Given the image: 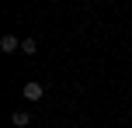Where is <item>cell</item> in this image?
I'll list each match as a JSON object with an SVG mask.
<instances>
[{
    "instance_id": "cell-1",
    "label": "cell",
    "mask_w": 132,
    "mask_h": 128,
    "mask_svg": "<svg viewBox=\"0 0 132 128\" xmlns=\"http://www.w3.org/2000/svg\"><path fill=\"white\" fill-rule=\"evenodd\" d=\"M21 94H24V101H42V94H45V90H42V83H24V90H21Z\"/></svg>"
},
{
    "instance_id": "cell-2",
    "label": "cell",
    "mask_w": 132,
    "mask_h": 128,
    "mask_svg": "<svg viewBox=\"0 0 132 128\" xmlns=\"http://www.w3.org/2000/svg\"><path fill=\"white\" fill-rule=\"evenodd\" d=\"M18 45H21V38H18V35H4V38H0V48H4V52H14Z\"/></svg>"
},
{
    "instance_id": "cell-3",
    "label": "cell",
    "mask_w": 132,
    "mask_h": 128,
    "mask_svg": "<svg viewBox=\"0 0 132 128\" xmlns=\"http://www.w3.org/2000/svg\"><path fill=\"white\" fill-rule=\"evenodd\" d=\"M11 125H14V128H28V125H31V118H28L24 111H14V114H11Z\"/></svg>"
},
{
    "instance_id": "cell-4",
    "label": "cell",
    "mask_w": 132,
    "mask_h": 128,
    "mask_svg": "<svg viewBox=\"0 0 132 128\" xmlns=\"http://www.w3.org/2000/svg\"><path fill=\"white\" fill-rule=\"evenodd\" d=\"M21 52L35 55V52H38V42H35V38H21Z\"/></svg>"
}]
</instances>
